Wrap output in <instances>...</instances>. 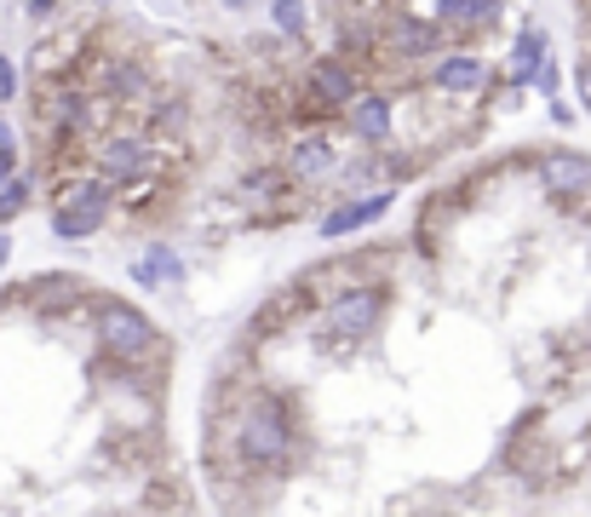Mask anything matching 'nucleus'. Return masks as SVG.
I'll return each instance as SVG.
<instances>
[{"mask_svg": "<svg viewBox=\"0 0 591 517\" xmlns=\"http://www.w3.org/2000/svg\"><path fill=\"white\" fill-rule=\"evenodd\" d=\"M92 162H98V178L110 185H127V178H144L150 162H155V144L144 133H104L92 144Z\"/></svg>", "mask_w": 591, "mask_h": 517, "instance_id": "5", "label": "nucleus"}, {"mask_svg": "<svg viewBox=\"0 0 591 517\" xmlns=\"http://www.w3.org/2000/svg\"><path fill=\"white\" fill-rule=\"evenodd\" d=\"M311 87L322 104H334V110H351V98H356V75L344 58H316V70H311Z\"/></svg>", "mask_w": 591, "mask_h": 517, "instance_id": "12", "label": "nucleus"}, {"mask_svg": "<svg viewBox=\"0 0 591 517\" xmlns=\"http://www.w3.org/2000/svg\"><path fill=\"white\" fill-rule=\"evenodd\" d=\"M437 41H442V24H425L419 12H402L391 24V52H402V58H431Z\"/></svg>", "mask_w": 591, "mask_h": 517, "instance_id": "13", "label": "nucleus"}, {"mask_svg": "<svg viewBox=\"0 0 591 517\" xmlns=\"http://www.w3.org/2000/svg\"><path fill=\"white\" fill-rule=\"evenodd\" d=\"M535 81H540V92H545V98H557V87H563V70L552 64V58H545V64H540V75H535Z\"/></svg>", "mask_w": 591, "mask_h": 517, "instance_id": "20", "label": "nucleus"}, {"mask_svg": "<svg viewBox=\"0 0 591 517\" xmlns=\"http://www.w3.org/2000/svg\"><path fill=\"white\" fill-rule=\"evenodd\" d=\"M110 178H75V185H64V196H58L52 207V236L58 242H80V236H98V225L110 218Z\"/></svg>", "mask_w": 591, "mask_h": 517, "instance_id": "3", "label": "nucleus"}, {"mask_svg": "<svg viewBox=\"0 0 591 517\" xmlns=\"http://www.w3.org/2000/svg\"><path fill=\"white\" fill-rule=\"evenodd\" d=\"M7 258H12V242H7V236H0V265H7Z\"/></svg>", "mask_w": 591, "mask_h": 517, "instance_id": "23", "label": "nucleus"}, {"mask_svg": "<svg viewBox=\"0 0 591 517\" xmlns=\"http://www.w3.org/2000/svg\"><path fill=\"white\" fill-rule=\"evenodd\" d=\"M431 12L442 29H488L500 17V0H437Z\"/></svg>", "mask_w": 591, "mask_h": 517, "instance_id": "14", "label": "nucleus"}, {"mask_svg": "<svg viewBox=\"0 0 591 517\" xmlns=\"http://www.w3.org/2000/svg\"><path fill=\"white\" fill-rule=\"evenodd\" d=\"M379 316H385V293L374 282H356V288H344V293H334V300H328V311H322V328H328L334 340H344V345H362L379 328Z\"/></svg>", "mask_w": 591, "mask_h": 517, "instance_id": "4", "label": "nucleus"}, {"mask_svg": "<svg viewBox=\"0 0 591 517\" xmlns=\"http://www.w3.org/2000/svg\"><path fill=\"white\" fill-rule=\"evenodd\" d=\"M271 24L288 35V41H299L304 35V0H271Z\"/></svg>", "mask_w": 591, "mask_h": 517, "instance_id": "18", "label": "nucleus"}, {"mask_svg": "<svg viewBox=\"0 0 591 517\" xmlns=\"http://www.w3.org/2000/svg\"><path fill=\"white\" fill-rule=\"evenodd\" d=\"M431 81L442 92H460V98H471L488 87V64L477 52H437V70H431Z\"/></svg>", "mask_w": 591, "mask_h": 517, "instance_id": "10", "label": "nucleus"}, {"mask_svg": "<svg viewBox=\"0 0 591 517\" xmlns=\"http://www.w3.org/2000/svg\"><path fill=\"white\" fill-rule=\"evenodd\" d=\"M535 178L552 202H586L591 196V155L580 150H545L535 162Z\"/></svg>", "mask_w": 591, "mask_h": 517, "instance_id": "6", "label": "nucleus"}, {"mask_svg": "<svg viewBox=\"0 0 591 517\" xmlns=\"http://www.w3.org/2000/svg\"><path fill=\"white\" fill-rule=\"evenodd\" d=\"M185 276V258L173 248H150L144 258H133V282L138 288H161V282H178Z\"/></svg>", "mask_w": 591, "mask_h": 517, "instance_id": "15", "label": "nucleus"}, {"mask_svg": "<svg viewBox=\"0 0 591 517\" xmlns=\"http://www.w3.org/2000/svg\"><path fill=\"white\" fill-rule=\"evenodd\" d=\"M334 167H339V144L328 133H311L288 150V178H299V185H322V178H334Z\"/></svg>", "mask_w": 591, "mask_h": 517, "instance_id": "9", "label": "nucleus"}, {"mask_svg": "<svg viewBox=\"0 0 591 517\" xmlns=\"http://www.w3.org/2000/svg\"><path fill=\"white\" fill-rule=\"evenodd\" d=\"M586 345H591V316H586Z\"/></svg>", "mask_w": 591, "mask_h": 517, "instance_id": "24", "label": "nucleus"}, {"mask_svg": "<svg viewBox=\"0 0 591 517\" xmlns=\"http://www.w3.org/2000/svg\"><path fill=\"white\" fill-rule=\"evenodd\" d=\"M545 64V29H523L512 47V81H535Z\"/></svg>", "mask_w": 591, "mask_h": 517, "instance_id": "16", "label": "nucleus"}, {"mask_svg": "<svg viewBox=\"0 0 591 517\" xmlns=\"http://www.w3.org/2000/svg\"><path fill=\"white\" fill-rule=\"evenodd\" d=\"M24 202H29V178L24 173H0V218L24 213Z\"/></svg>", "mask_w": 591, "mask_h": 517, "instance_id": "17", "label": "nucleus"}, {"mask_svg": "<svg viewBox=\"0 0 591 517\" xmlns=\"http://www.w3.org/2000/svg\"><path fill=\"white\" fill-rule=\"evenodd\" d=\"M575 92H580V104L591 110V58H586V64L575 70Z\"/></svg>", "mask_w": 591, "mask_h": 517, "instance_id": "22", "label": "nucleus"}, {"mask_svg": "<svg viewBox=\"0 0 591 517\" xmlns=\"http://www.w3.org/2000/svg\"><path fill=\"white\" fill-rule=\"evenodd\" d=\"M98 115H104L98 98L75 92V87H58V92H47V104H40V122H47L52 133H92Z\"/></svg>", "mask_w": 591, "mask_h": 517, "instance_id": "7", "label": "nucleus"}, {"mask_svg": "<svg viewBox=\"0 0 591 517\" xmlns=\"http://www.w3.org/2000/svg\"><path fill=\"white\" fill-rule=\"evenodd\" d=\"M391 202H397L391 190H368V196H356V202H344V207H334V213H322V242H339V236H351V230H362V225H374V218L391 213Z\"/></svg>", "mask_w": 591, "mask_h": 517, "instance_id": "8", "label": "nucleus"}, {"mask_svg": "<svg viewBox=\"0 0 591 517\" xmlns=\"http://www.w3.org/2000/svg\"><path fill=\"white\" fill-rule=\"evenodd\" d=\"M17 92V70H12V58H0V104Z\"/></svg>", "mask_w": 591, "mask_h": 517, "instance_id": "21", "label": "nucleus"}, {"mask_svg": "<svg viewBox=\"0 0 591 517\" xmlns=\"http://www.w3.org/2000/svg\"><path fill=\"white\" fill-rule=\"evenodd\" d=\"M236 454H241V466H253V471L293 466V454H299L293 414L281 408V403H271V396H259V403L236 420Z\"/></svg>", "mask_w": 591, "mask_h": 517, "instance_id": "1", "label": "nucleus"}, {"mask_svg": "<svg viewBox=\"0 0 591 517\" xmlns=\"http://www.w3.org/2000/svg\"><path fill=\"white\" fill-rule=\"evenodd\" d=\"M92 333H98V351L121 368H133V363H144V356L161 351V328L127 300H98L92 305Z\"/></svg>", "mask_w": 591, "mask_h": 517, "instance_id": "2", "label": "nucleus"}, {"mask_svg": "<svg viewBox=\"0 0 591 517\" xmlns=\"http://www.w3.org/2000/svg\"><path fill=\"white\" fill-rule=\"evenodd\" d=\"M0 173H17V133L0 122Z\"/></svg>", "mask_w": 591, "mask_h": 517, "instance_id": "19", "label": "nucleus"}, {"mask_svg": "<svg viewBox=\"0 0 591 517\" xmlns=\"http://www.w3.org/2000/svg\"><path fill=\"white\" fill-rule=\"evenodd\" d=\"M344 115H351L356 138H368V144H385V138H391V122H397V115H391V98H385V92H356Z\"/></svg>", "mask_w": 591, "mask_h": 517, "instance_id": "11", "label": "nucleus"}]
</instances>
